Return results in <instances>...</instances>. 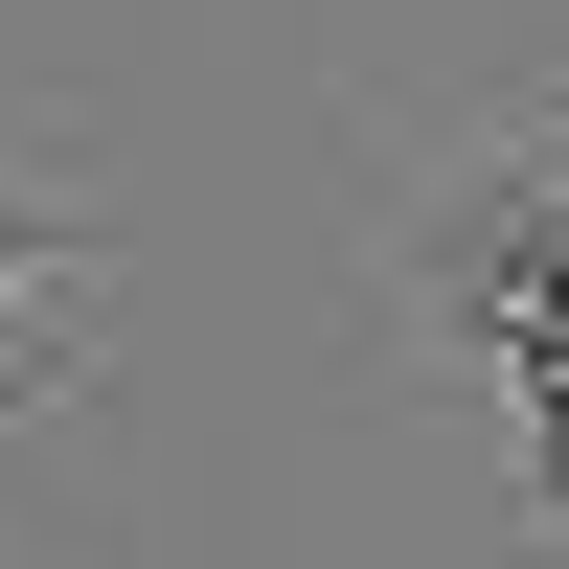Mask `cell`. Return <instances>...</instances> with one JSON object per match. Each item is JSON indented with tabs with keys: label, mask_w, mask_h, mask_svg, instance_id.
<instances>
[{
	"label": "cell",
	"mask_w": 569,
	"mask_h": 569,
	"mask_svg": "<svg viewBox=\"0 0 569 569\" xmlns=\"http://www.w3.org/2000/svg\"><path fill=\"white\" fill-rule=\"evenodd\" d=\"M91 319H114V206H91L69 160L0 137V410H69Z\"/></svg>",
	"instance_id": "obj_1"
},
{
	"label": "cell",
	"mask_w": 569,
	"mask_h": 569,
	"mask_svg": "<svg viewBox=\"0 0 569 569\" xmlns=\"http://www.w3.org/2000/svg\"><path fill=\"white\" fill-rule=\"evenodd\" d=\"M547 160H569V114H547Z\"/></svg>",
	"instance_id": "obj_2"
}]
</instances>
